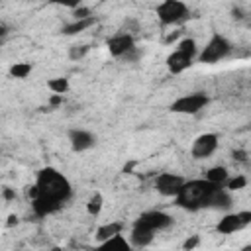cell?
Returning a JSON list of instances; mask_svg holds the SVG:
<instances>
[{"label": "cell", "instance_id": "6da1fadb", "mask_svg": "<svg viewBox=\"0 0 251 251\" xmlns=\"http://www.w3.org/2000/svg\"><path fill=\"white\" fill-rule=\"evenodd\" d=\"M31 210L35 216L45 218L59 212L73 196L71 180L55 167H43L35 175V182L29 188Z\"/></svg>", "mask_w": 251, "mask_h": 251}, {"label": "cell", "instance_id": "7a4b0ae2", "mask_svg": "<svg viewBox=\"0 0 251 251\" xmlns=\"http://www.w3.org/2000/svg\"><path fill=\"white\" fill-rule=\"evenodd\" d=\"M175 204L188 212H198L204 208L214 210H227L231 206V194L226 186H216L206 178H192L186 180Z\"/></svg>", "mask_w": 251, "mask_h": 251}, {"label": "cell", "instance_id": "3957f363", "mask_svg": "<svg viewBox=\"0 0 251 251\" xmlns=\"http://www.w3.org/2000/svg\"><path fill=\"white\" fill-rule=\"evenodd\" d=\"M231 51V43L226 35L222 33H214L206 45L198 51V61L204 63V65H214V63H220L222 59H226Z\"/></svg>", "mask_w": 251, "mask_h": 251}, {"label": "cell", "instance_id": "277c9868", "mask_svg": "<svg viewBox=\"0 0 251 251\" xmlns=\"http://www.w3.org/2000/svg\"><path fill=\"white\" fill-rule=\"evenodd\" d=\"M210 98L206 92H190V94H182L176 100L171 102L169 110L173 114H184V116H196L198 112H202L208 106Z\"/></svg>", "mask_w": 251, "mask_h": 251}, {"label": "cell", "instance_id": "5b68a950", "mask_svg": "<svg viewBox=\"0 0 251 251\" xmlns=\"http://www.w3.org/2000/svg\"><path fill=\"white\" fill-rule=\"evenodd\" d=\"M155 14L163 25H176L188 18V6L180 0H165L157 4Z\"/></svg>", "mask_w": 251, "mask_h": 251}, {"label": "cell", "instance_id": "8992f818", "mask_svg": "<svg viewBox=\"0 0 251 251\" xmlns=\"http://www.w3.org/2000/svg\"><path fill=\"white\" fill-rule=\"evenodd\" d=\"M251 226V210H239V212H227L220 218L216 229L222 235H231Z\"/></svg>", "mask_w": 251, "mask_h": 251}, {"label": "cell", "instance_id": "52a82bcc", "mask_svg": "<svg viewBox=\"0 0 251 251\" xmlns=\"http://www.w3.org/2000/svg\"><path fill=\"white\" fill-rule=\"evenodd\" d=\"M106 47H108L110 55L116 57V59H126L131 51L137 49V47H135V39H133V35L127 33V31H120V33L110 35V37L106 39Z\"/></svg>", "mask_w": 251, "mask_h": 251}, {"label": "cell", "instance_id": "ba28073f", "mask_svg": "<svg viewBox=\"0 0 251 251\" xmlns=\"http://www.w3.org/2000/svg\"><path fill=\"white\" fill-rule=\"evenodd\" d=\"M184 182H186V178L176 173H159L155 178V188L165 198H176L178 192L182 190Z\"/></svg>", "mask_w": 251, "mask_h": 251}, {"label": "cell", "instance_id": "9c48e42d", "mask_svg": "<svg viewBox=\"0 0 251 251\" xmlns=\"http://www.w3.org/2000/svg\"><path fill=\"white\" fill-rule=\"evenodd\" d=\"M218 145H220L218 133H214V131L200 133V135L192 141V145H190V155H192L194 159H208V157H212V155L216 153Z\"/></svg>", "mask_w": 251, "mask_h": 251}, {"label": "cell", "instance_id": "30bf717a", "mask_svg": "<svg viewBox=\"0 0 251 251\" xmlns=\"http://www.w3.org/2000/svg\"><path fill=\"white\" fill-rule=\"evenodd\" d=\"M133 224L143 226V227H147V229L157 233V231H163V229L171 227L173 226V218L163 210H149V212H143Z\"/></svg>", "mask_w": 251, "mask_h": 251}, {"label": "cell", "instance_id": "8fae6325", "mask_svg": "<svg viewBox=\"0 0 251 251\" xmlns=\"http://www.w3.org/2000/svg\"><path fill=\"white\" fill-rule=\"evenodd\" d=\"M194 59H196L194 55H190V53H186L182 49H175V51H171L167 55L165 65H167V69H169L171 75H180V73H184L186 69L192 67Z\"/></svg>", "mask_w": 251, "mask_h": 251}, {"label": "cell", "instance_id": "7c38bea8", "mask_svg": "<svg viewBox=\"0 0 251 251\" xmlns=\"http://www.w3.org/2000/svg\"><path fill=\"white\" fill-rule=\"evenodd\" d=\"M69 143H71V149L75 153H82V151H88L94 147L96 135L88 129H71L69 131Z\"/></svg>", "mask_w": 251, "mask_h": 251}, {"label": "cell", "instance_id": "4fadbf2b", "mask_svg": "<svg viewBox=\"0 0 251 251\" xmlns=\"http://www.w3.org/2000/svg\"><path fill=\"white\" fill-rule=\"evenodd\" d=\"M155 239V231L143 227V226H137L133 224L131 226V231H129V243L133 247H147L151 241Z\"/></svg>", "mask_w": 251, "mask_h": 251}, {"label": "cell", "instance_id": "5bb4252c", "mask_svg": "<svg viewBox=\"0 0 251 251\" xmlns=\"http://www.w3.org/2000/svg\"><path fill=\"white\" fill-rule=\"evenodd\" d=\"M122 231H124V224L122 222H106V224L96 227L94 239L98 243H102V241H108V239H112L116 235H122Z\"/></svg>", "mask_w": 251, "mask_h": 251}, {"label": "cell", "instance_id": "9a60e30c", "mask_svg": "<svg viewBox=\"0 0 251 251\" xmlns=\"http://www.w3.org/2000/svg\"><path fill=\"white\" fill-rule=\"evenodd\" d=\"M94 251H133V245L124 235H116V237H112L108 241L98 243Z\"/></svg>", "mask_w": 251, "mask_h": 251}, {"label": "cell", "instance_id": "2e32d148", "mask_svg": "<svg viewBox=\"0 0 251 251\" xmlns=\"http://www.w3.org/2000/svg\"><path fill=\"white\" fill-rule=\"evenodd\" d=\"M208 182L216 184V186H226L227 180H229V171L224 167V165H216V167H210L206 171V176H204Z\"/></svg>", "mask_w": 251, "mask_h": 251}, {"label": "cell", "instance_id": "e0dca14e", "mask_svg": "<svg viewBox=\"0 0 251 251\" xmlns=\"http://www.w3.org/2000/svg\"><path fill=\"white\" fill-rule=\"evenodd\" d=\"M96 24V18L92 16V18H86V20H75V22H71V24H67V25H63V35H76V33H82V31H86L88 27H92Z\"/></svg>", "mask_w": 251, "mask_h": 251}, {"label": "cell", "instance_id": "ac0fdd59", "mask_svg": "<svg viewBox=\"0 0 251 251\" xmlns=\"http://www.w3.org/2000/svg\"><path fill=\"white\" fill-rule=\"evenodd\" d=\"M31 71H33V65H31V63H27V61L14 63V65L8 69L10 76H12V78H18V80H25V78L31 75Z\"/></svg>", "mask_w": 251, "mask_h": 251}, {"label": "cell", "instance_id": "d6986e66", "mask_svg": "<svg viewBox=\"0 0 251 251\" xmlns=\"http://www.w3.org/2000/svg\"><path fill=\"white\" fill-rule=\"evenodd\" d=\"M47 88L53 92V94H59V96H65L71 88V82L67 76H53L47 80Z\"/></svg>", "mask_w": 251, "mask_h": 251}, {"label": "cell", "instance_id": "ffe728a7", "mask_svg": "<svg viewBox=\"0 0 251 251\" xmlns=\"http://www.w3.org/2000/svg\"><path fill=\"white\" fill-rule=\"evenodd\" d=\"M102 208H104V196H102L100 192H94V194L88 198V202H86V212L96 218V216L102 212Z\"/></svg>", "mask_w": 251, "mask_h": 251}, {"label": "cell", "instance_id": "44dd1931", "mask_svg": "<svg viewBox=\"0 0 251 251\" xmlns=\"http://www.w3.org/2000/svg\"><path fill=\"white\" fill-rule=\"evenodd\" d=\"M88 51H90L88 43H75V45L69 47V59L71 61H80L88 55Z\"/></svg>", "mask_w": 251, "mask_h": 251}, {"label": "cell", "instance_id": "7402d4cb", "mask_svg": "<svg viewBox=\"0 0 251 251\" xmlns=\"http://www.w3.org/2000/svg\"><path fill=\"white\" fill-rule=\"evenodd\" d=\"M247 186V176H243V175H235V176H229V180H227V184H226V188L229 190V192H235V190H243Z\"/></svg>", "mask_w": 251, "mask_h": 251}, {"label": "cell", "instance_id": "603a6c76", "mask_svg": "<svg viewBox=\"0 0 251 251\" xmlns=\"http://www.w3.org/2000/svg\"><path fill=\"white\" fill-rule=\"evenodd\" d=\"M176 49H182V51H186V53L198 57V47H196V41H194L192 37H184V39H180V41L176 43Z\"/></svg>", "mask_w": 251, "mask_h": 251}, {"label": "cell", "instance_id": "cb8c5ba5", "mask_svg": "<svg viewBox=\"0 0 251 251\" xmlns=\"http://www.w3.org/2000/svg\"><path fill=\"white\" fill-rule=\"evenodd\" d=\"M200 245V235H188L186 239H184V243H182V251H194L196 247Z\"/></svg>", "mask_w": 251, "mask_h": 251}, {"label": "cell", "instance_id": "d4e9b609", "mask_svg": "<svg viewBox=\"0 0 251 251\" xmlns=\"http://www.w3.org/2000/svg\"><path fill=\"white\" fill-rule=\"evenodd\" d=\"M59 104H63V96H59V94H53L51 98H49V106H59Z\"/></svg>", "mask_w": 251, "mask_h": 251}, {"label": "cell", "instance_id": "484cf974", "mask_svg": "<svg viewBox=\"0 0 251 251\" xmlns=\"http://www.w3.org/2000/svg\"><path fill=\"white\" fill-rule=\"evenodd\" d=\"M2 194H4V198H6V200L16 198V192H14V190H10V188H4V192H2Z\"/></svg>", "mask_w": 251, "mask_h": 251}, {"label": "cell", "instance_id": "4316f807", "mask_svg": "<svg viewBox=\"0 0 251 251\" xmlns=\"http://www.w3.org/2000/svg\"><path fill=\"white\" fill-rule=\"evenodd\" d=\"M6 33H8V27H6V24H0V35H2V37H6Z\"/></svg>", "mask_w": 251, "mask_h": 251}, {"label": "cell", "instance_id": "83f0119b", "mask_svg": "<svg viewBox=\"0 0 251 251\" xmlns=\"http://www.w3.org/2000/svg\"><path fill=\"white\" fill-rule=\"evenodd\" d=\"M12 224H18V218H16V216H10V222H8V226H12Z\"/></svg>", "mask_w": 251, "mask_h": 251}, {"label": "cell", "instance_id": "f1b7e54d", "mask_svg": "<svg viewBox=\"0 0 251 251\" xmlns=\"http://www.w3.org/2000/svg\"><path fill=\"white\" fill-rule=\"evenodd\" d=\"M239 251H251V243H247V245H243Z\"/></svg>", "mask_w": 251, "mask_h": 251}]
</instances>
